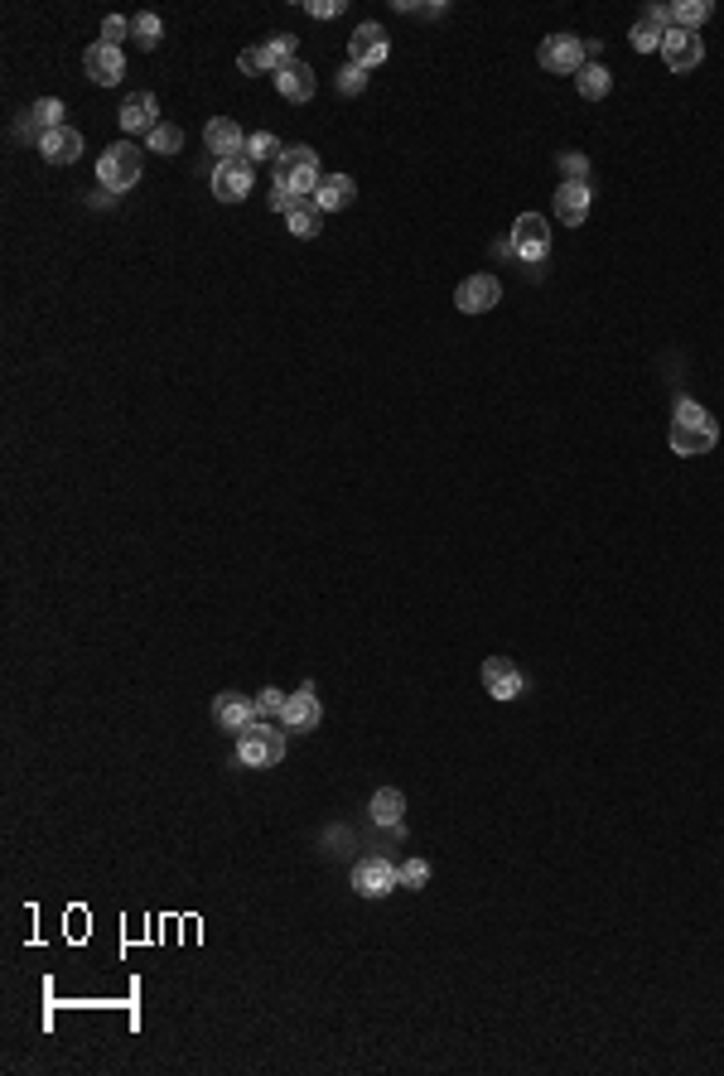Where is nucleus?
Segmentation results:
<instances>
[{
    "instance_id": "2eb2a0df",
    "label": "nucleus",
    "mask_w": 724,
    "mask_h": 1076,
    "mask_svg": "<svg viewBox=\"0 0 724 1076\" xmlns=\"http://www.w3.org/2000/svg\"><path fill=\"white\" fill-rule=\"evenodd\" d=\"M213 719H218V724H223L227 734H242V729H247V724H256V700H251V695H237V690H223V695H218V700H213Z\"/></svg>"
},
{
    "instance_id": "473e14b6",
    "label": "nucleus",
    "mask_w": 724,
    "mask_h": 1076,
    "mask_svg": "<svg viewBox=\"0 0 724 1076\" xmlns=\"http://www.w3.org/2000/svg\"><path fill=\"white\" fill-rule=\"evenodd\" d=\"M396 874H401V888H425L430 883V864L425 859H406V864H396Z\"/></svg>"
},
{
    "instance_id": "6e6552de",
    "label": "nucleus",
    "mask_w": 724,
    "mask_h": 1076,
    "mask_svg": "<svg viewBox=\"0 0 724 1076\" xmlns=\"http://www.w3.org/2000/svg\"><path fill=\"white\" fill-rule=\"evenodd\" d=\"M353 888H358L362 898H387L391 888H401V874H396V864L382 855L362 859L358 869H353Z\"/></svg>"
},
{
    "instance_id": "9d476101",
    "label": "nucleus",
    "mask_w": 724,
    "mask_h": 1076,
    "mask_svg": "<svg viewBox=\"0 0 724 1076\" xmlns=\"http://www.w3.org/2000/svg\"><path fill=\"white\" fill-rule=\"evenodd\" d=\"M116 121H121V131H126V136H150V131L160 126V102H155L150 92H136V97H126V102H121Z\"/></svg>"
},
{
    "instance_id": "5701e85b",
    "label": "nucleus",
    "mask_w": 724,
    "mask_h": 1076,
    "mask_svg": "<svg viewBox=\"0 0 724 1076\" xmlns=\"http://www.w3.org/2000/svg\"><path fill=\"white\" fill-rule=\"evenodd\" d=\"M295 63V34H271V39H261V68L266 73H280V68H290Z\"/></svg>"
},
{
    "instance_id": "20e7f679",
    "label": "nucleus",
    "mask_w": 724,
    "mask_h": 1076,
    "mask_svg": "<svg viewBox=\"0 0 724 1076\" xmlns=\"http://www.w3.org/2000/svg\"><path fill=\"white\" fill-rule=\"evenodd\" d=\"M536 63H541L546 73L575 78V73H580V68L589 63L585 39H575V34H551V39H541V49H536Z\"/></svg>"
},
{
    "instance_id": "4468645a",
    "label": "nucleus",
    "mask_w": 724,
    "mask_h": 1076,
    "mask_svg": "<svg viewBox=\"0 0 724 1076\" xmlns=\"http://www.w3.org/2000/svg\"><path fill=\"white\" fill-rule=\"evenodd\" d=\"M483 686H488L493 700H517V695L527 690V676L507 662V657H488V662H483Z\"/></svg>"
},
{
    "instance_id": "39448f33",
    "label": "nucleus",
    "mask_w": 724,
    "mask_h": 1076,
    "mask_svg": "<svg viewBox=\"0 0 724 1076\" xmlns=\"http://www.w3.org/2000/svg\"><path fill=\"white\" fill-rule=\"evenodd\" d=\"M251 189H256V165H251L247 155L218 160V169H213V194L223 198V203H242Z\"/></svg>"
},
{
    "instance_id": "dca6fc26",
    "label": "nucleus",
    "mask_w": 724,
    "mask_h": 1076,
    "mask_svg": "<svg viewBox=\"0 0 724 1076\" xmlns=\"http://www.w3.org/2000/svg\"><path fill=\"white\" fill-rule=\"evenodd\" d=\"M498 300H502L498 276H469L459 290H454V304H459L464 314H488Z\"/></svg>"
},
{
    "instance_id": "cd10ccee",
    "label": "nucleus",
    "mask_w": 724,
    "mask_h": 1076,
    "mask_svg": "<svg viewBox=\"0 0 724 1076\" xmlns=\"http://www.w3.org/2000/svg\"><path fill=\"white\" fill-rule=\"evenodd\" d=\"M179 145H184V131H179V126H165V121L145 136V150H150V155H179Z\"/></svg>"
},
{
    "instance_id": "f8f14e48",
    "label": "nucleus",
    "mask_w": 724,
    "mask_h": 1076,
    "mask_svg": "<svg viewBox=\"0 0 724 1076\" xmlns=\"http://www.w3.org/2000/svg\"><path fill=\"white\" fill-rule=\"evenodd\" d=\"M203 145H208V155L232 160V155H242V150H247V131H242L232 116H213V121L203 126Z\"/></svg>"
},
{
    "instance_id": "a878e982",
    "label": "nucleus",
    "mask_w": 724,
    "mask_h": 1076,
    "mask_svg": "<svg viewBox=\"0 0 724 1076\" xmlns=\"http://www.w3.org/2000/svg\"><path fill=\"white\" fill-rule=\"evenodd\" d=\"M290 232H295V237H300V242H309V237H319V227H324V213H319V208H314V203H295V208H290Z\"/></svg>"
},
{
    "instance_id": "9b49d317",
    "label": "nucleus",
    "mask_w": 724,
    "mask_h": 1076,
    "mask_svg": "<svg viewBox=\"0 0 724 1076\" xmlns=\"http://www.w3.org/2000/svg\"><path fill=\"white\" fill-rule=\"evenodd\" d=\"M83 68H87V78H92V83L116 87V83H121V78H126V54H121V49H112V44H102V39H97V44H92V49H87V54H83Z\"/></svg>"
},
{
    "instance_id": "2f4dec72",
    "label": "nucleus",
    "mask_w": 724,
    "mask_h": 1076,
    "mask_svg": "<svg viewBox=\"0 0 724 1076\" xmlns=\"http://www.w3.org/2000/svg\"><path fill=\"white\" fill-rule=\"evenodd\" d=\"M362 87H367V68H358V63H343V68H338V92H343V97H358Z\"/></svg>"
},
{
    "instance_id": "aec40b11",
    "label": "nucleus",
    "mask_w": 724,
    "mask_h": 1076,
    "mask_svg": "<svg viewBox=\"0 0 724 1076\" xmlns=\"http://www.w3.org/2000/svg\"><path fill=\"white\" fill-rule=\"evenodd\" d=\"M556 218L580 227L589 218V184H575V179H560L556 189Z\"/></svg>"
},
{
    "instance_id": "f3484780",
    "label": "nucleus",
    "mask_w": 724,
    "mask_h": 1076,
    "mask_svg": "<svg viewBox=\"0 0 724 1076\" xmlns=\"http://www.w3.org/2000/svg\"><path fill=\"white\" fill-rule=\"evenodd\" d=\"M353 198H358V184H353L348 174H324V179H319V189H314V198H309V203H314L319 213H338V208H348Z\"/></svg>"
},
{
    "instance_id": "f257e3e1",
    "label": "nucleus",
    "mask_w": 724,
    "mask_h": 1076,
    "mask_svg": "<svg viewBox=\"0 0 724 1076\" xmlns=\"http://www.w3.org/2000/svg\"><path fill=\"white\" fill-rule=\"evenodd\" d=\"M319 179H324V174H319V155H314L309 145H290V150H280V160L271 165V184L285 189V194H295L300 203L314 198Z\"/></svg>"
},
{
    "instance_id": "c756f323",
    "label": "nucleus",
    "mask_w": 724,
    "mask_h": 1076,
    "mask_svg": "<svg viewBox=\"0 0 724 1076\" xmlns=\"http://www.w3.org/2000/svg\"><path fill=\"white\" fill-rule=\"evenodd\" d=\"M131 34H136V44L140 49H155L160 44V15H131Z\"/></svg>"
},
{
    "instance_id": "4c0bfd02",
    "label": "nucleus",
    "mask_w": 724,
    "mask_h": 1076,
    "mask_svg": "<svg viewBox=\"0 0 724 1076\" xmlns=\"http://www.w3.org/2000/svg\"><path fill=\"white\" fill-rule=\"evenodd\" d=\"M237 68H242V73H266V68H261V49H242Z\"/></svg>"
},
{
    "instance_id": "7ed1b4c3",
    "label": "nucleus",
    "mask_w": 724,
    "mask_h": 1076,
    "mask_svg": "<svg viewBox=\"0 0 724 1076\" xmlns=\"http://www.w3.org/2000/svg\"><path fill=\"white\" fill-rule=\"evenodd\" d=\"M140 145H131V140H121V145H112L102 160H97V179H102V189L107 194H126V189H136L140 184Z\"/></svg>"
},
{
    "instance_id": "f704fd0d",
    "label": "nucleus",
    "mask_w": 724,
    "mask_h": 1076,
    "mask_svg": "<svg viewBox=\"0 0 724 1076\" xmlns=\"http://www.w3.org/2000/svg\"><path fill=\"white\" fill-rule=\"evenodd\" d=\"M285 700H290V695H285V690H276V686H266V690H261V695H256V715H261V719H271V715H280V710H285Z\"/></svg>"
},
{
    "instance_id": "c9c22d12",
    "label": "nucleus",
    "mask_w": 724,
    "mask_h": 1076,
    "mask_svg": "<svg viewBox=\"0 0 724 1076\" xmlns=\"http://www.w3.org/2000/svg\"><path fill=\"white\" fill-rule=\"evenodd\" d=\"M305 10L314 20H334V15H343V0H305Z\"/></svg>"
},
{
    "instance_id": "b1692460",
    "label": "nucleus",
    "mask_w": 724,
    "mask_h": 1076,
    "mask_svg": "<svg viewBox=\"0 0 724 1076\" xmlns=\"http://www.w3.org/2000/svg\"><path fill=\"white\" fill-rule=\"evenodd\" d=\"M575 87H580V97H585V102H604V97H609V87H613V78H609V68H604V63H585V68L575 73Z\"/></svg>"
},
{
    "instance_id": "6ab92c4d",
    "label": "nucleus",
    "mask_w": 724,
    "mask_h": 1076,
    "mask_svg": "<svg viewBox=\"0 0 724 1076\" xmlns=\"http://www.w3.org/2000/svg\"><path fill=\"white\" fill-rule=\"evenodd\" d=\"M39 155H44L49 165H73V160L83 155V136H78L73 126H58L49 136H39Z\"/></svg>"
},
{
    "instance_id": "c85d7f7f",
    "label": "nucleus",
    "mask_w": 724,
    "mask_h": 1076,
    "mask_svg": "<svg viewBox=\"0 0 724 1076\" xmlns=\"http://www.w3.org/2000/svg\"><path fill=\"white\" fill-rule=\"evenodd\" d=\"M242 155H247L251 165H261V160H271V165H276V160H280V140L271 136V131H251L247 150H242Z\"/></svg>"
},
{
    "instance_id": "72a5a7b5",
    "label": "nucleus",
    "mask_w": 724,
    "mask_h": 1076,
    "mask_svg": "<svg viewBox=\"0 0 724 1076\" xmlns=\"http://www.w3.org/2000/svg\"><path fill=\"white\" fill-rule=\"evenodd\" d=\"M131 34V15H107L102 20V44H112V49H121V39Z\"/></svg>"
},
{
    "instance_id": "7c9ffc66",
    "label": "nucleus",
    "mask_w": 724,
    "mask_h": 1076,
    "mask_svg": "<svg viewBox=\"0 0 724 1076\" xmlns=\"http://www.w3.org/2000/svg\"><path fill=\"white\" fill-rule=\"evenodd\" d=\"M556 165H560V179H575V184H585L589 179V160L580 155V150H560Z\"/></svg>"
},
{
    "instance_id": "a211bd4d",
    "label": "nucleus",
    "mask_w": 724,
    "mask_h": 1076,
    "mask_svg": "<svg viewBox=\"0 0 724 1076\" xmlns=\"http://www.w3.org/2000/svg\"><path fill=\"white\" fill-rule=\"evenodd\" d=\"M280 719H285L290 729H319L324 710H319V695H314V686H300V690H295V695L285 700Z\"/></svg>"
},
{
    "instance_id": "f03ea898",
    "label": "nucleus",
    "mask_w": 724,
    "mask_h": 1076,
    "mask_svg": "<svg viewBox=\"0 0 724 1076\" xmlns=\"http://www.w3.org/2000/svg\"><path fill=\"white\" fill-rule=\"evenodd\" d=\"M280 758H285V734H280L276 724L256 719V724H247L237 734V763H247V768H276Z\"/></svg>"
},
{
    "instance_id": "0eeeda50",
    "label": "nucleus",
    "mask_w": 724,
    "mask_h": 1076,
    "mask_svg": "<svg viewBox=\"0 0 724 1076\" xmlns=\"http://www.w3.org/2000/svg\"><path fill=\"white\" fill-rule=\"evenodd\" d=\"M387 54H391V44H387V29L382 25H358L353 29V39H348V63H358V68H382L387 63Z\"/></svg>"
},
{
    "instance_id": "393cba45",
    "label": "nucleus",
    "mask_w": 724,
    "mask_h": 1076,
    "mask_svg": "<svg viewBox=\"0 0 724 1076\" xmlns=\"http://www.w3.org/2000/svg\"><path fill=\"white\" fill-rule=\"evenodd\" d=\"M401 816H406V797H401L396 787H382V792L372 797V821H377V826H401Z\"/></svg>"
},
{
    "instance_id": "4be33fe9",
    "label": "nucleus",
    "mask_w": 724,
    "mask_h": 1076,
    "mask_svg": "<svg viewBox=\"0 0 724 1076\" xmlns=\"http://www.w3.org/2000/svg\"><path fill=\"white\" fill-rule=\"evenodd\" d=\"M276 87H280V97H285V102H309V97H314V73H309V63L295 58L290 68H280Z\"/></svg>"
},
{
    "instance_id": "412c9836",
    "label": "nucleus",
    "mask_w": 724,
    "mask_h": 1076,
    "mask_svg": "<svg viewBox=\"0 0 724 1076\" xmlns=\"http://www.w3.org/2000/svg\"><path fill=\"white\" fill-rule=\"evenodd\" d=\"M63 116H68V111H63L58 97H39V102L25 111V136H34V145H39V136H49V131H58V126H68Z\"/></svg>"
},
{
    "instance_id": "e433bc0d",
    "label": "nucleus",
    "mask_w": 724,
    "mask_h": 1076,
    "mask_svg": "<svg viewBox=\"0 0 724 1076\" xmlns=\"http://www.w3.org/2000/svg\"><path fill=\"white\" fill-rule=\"evenodd\" d=\"M266 203H271V213H285V218H290V208H295L300 198H295V194H285V189H276V184H271V194H266Z\"/></svg>"
},
{
    "instance_id": "1a4fd4ad",
    "label": "nucleus",
    "mask_w": 724,
    "mask_h": 1076,
    "mask_svg": "<svg viewBox=\"0 0 724 1076\" xmlns=\"http://www.w3.org/2000/svg\"><path fill=\"white\" fill-rule=\"evenodd\" d=\"M662 58H667L671 73H691L700 58H705V44H700V34H691V29H676V25H671V29H667V39H662Z\"/></svg>"
},
{
    "instance_id": "423d86ee",
    "label": "nucleus",
    "mask_w": 724,
    "mask_h": 1076,
    "mask_svg": "<svg viewBox=\"0 0 724 1076\" xmlns=\"http://www.w3.org/2000/svg\"><path fill=\"white\" fill-rule=\"evenodd\" d=\"M512 256H522L527 266H536V261H546V251H551V227H546V218H536V213H522V218L512 222Z\"/></svg>"
},
{
    "instance_id": "bb28decb",
    "label": "nucleus",
    "mask_w": 724,
    "mask_h": 1076,
    "mask_svg": "<svg viewBox=\"0 0 724 1076\" xmlns=\"http://www.w3.org/2000/svg\"><path fill=\"white\" fill-rule=\"evenodd\" d=\"M705 20H710V0H676V5H671V25L676 29H691V34H696Z\"/></svg>"
},
{
    "instance_id": "ddd939ff",
    "label": "nucleus",
    "mask_w": 724,
    "mask_h": 1076,
    "mask_svg": "<svg viewBox=\"0 0 724 1076\" xmlns=\"http://www.w3.org/2000/svg\"><path fill=\"white\" fill-rule=\"evenodd\" d=\"M715 444H720V425H715V415H710V420H700V425H671V449H676V454H686V459L710 454Z\"/></svg>"
}]
</instances>
